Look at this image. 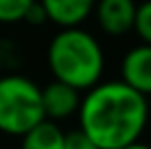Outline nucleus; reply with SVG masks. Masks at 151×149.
<instances>
[{"mask_svg":"<svg viewBox=\"0 0 151 149\" xmlns=\"http://www.w3.org/2000/svg\"><path fill=\"white\" fill-rule=\"evenodd\" d=\"M46 66L53 79L86 92L103 79L105 50L94 33L83 27L59 29L46 46Z\"/></svg>","mask_w":151,"mask_h":149,"instance_id":"2","label":"nucleus"},{"mask_svg":"<svg viewBox=\"0 0 151 149\" xmlns=\"http://www.w3.org/2000/svg\"><path fill=\"white\" fill-rule=\"evenodd\" d=\"M33 0H0V24H18L22 22L27 9Z\"/></svg>","mask_w":151,"mask_h":149,"instance_id":"10","label":"nucleus"},{"mask_svg":"<svg viewBox=\"0 0 151 149\" xmlns=\"http://www.w3.org/2000/svg\"><path fill=\"white\" fill-rule=\"evenodd\" d=\"M64 149H99V147L77 127L72 132H64Z\"/></svg>","mask_w":151,"mask_h":149,"instance_id":"12","label":"nucleus"},{"mask_svg":"<svg viewBox=\"0 0 151 149\" xmlns=\"http://www.w3.org/2000/svg\"><path fill=\"white\" fill-rule=\"evenodd\" d=\"M22 22H27L29 27H42V24L48 22V15H46V11H44V7H42L40 0H33V2H31V7L27 9Z\"/></svg>","mask_w":151,"mask_h":149,"instance_id":"13","label":"nucleus"},{"mask_svg":"<svg viewBox=\"0 0 151 149\" xmlns=\"http://www.w3.org/2000/svg\"><path fill=\"white\" fill-rule=\"evenodd\" d=\"M44 121L40 86L20 73L0 75V134L20 138Z\"/></svg>","mask_w":151,"mask_h":149,"instance_id":"3","label":"nucleus"},{"mask_svg":"<svg viewBox=\"0 0 151 149\" xmlns=\"http://www.w3.org/2000/svg\"><path fill=\"white\" fill-rule=\"evenodd\" d=\"M40 92H42L44 119L61 123L77 116V110H79V103H81V92L75 90L72 86L53 79L44 88H40Z\"/></svg>","mask_w":151,"mask_h":149,"instance_id":"5","label":"nucleus"},{"mask_svg":"<svg viewBox=\"0 0 151 149\" xmlns=\"http://www.w3.org/2000/svg\"><path fill=\"white\" fill-rule=\"evenodd\" d=\"M40 2L48 15V22L66 29L83 27V22L92 15L96 0H40Z\"/></svg>","mask_w":151,"mask_h":149,"instance_id":"7","label":"nucleus"},{"mask_svg":"<svg viewBox=\"0 0 151 149\" xmlns=\"http://www.w3.org/2000/svg\"><path fill=\"white\" fill-rule=\"evenodd\" d=\"M20 61H22V55L15 48V44L0 37V70L2 73H13L20 66Z\"/></svg>","mask_w":151,"mask_h":149,"instance_id":"11","label":"nucleus"},{"mask_svg":"<svg viewBox=\"0 0 151 149\" xmlns=\"http://www.w3.org/2000/svg\"><path fill=\"white\" fill-rule=\"evenodd\" d=\"M147 127H151V103H149V112H147Z\"/></svg>","mask_w":151,"mask_h":149,"instance_id":"15","label":"nucleus"},{"mask_svg":"<svg viewBox=\"0 0 151 149\" xmlns=\"http://www.w3.org/2000/svg\"><path fill=\"white\" fill-rule=\"evenodd\" d=\"M20 149H64V130L55 121H40L20 136Z\"/></svg>","mask_w":151,"mask_h":149,"instance_id":"8","label":"nucleus"},{"mask_svg":"<svg viewBox=\"0 0 151 149\" xmlns=\"http://www.w3.org/2000/svg\"><path fill=\"white\" fill-rule=\"evenodd\" d=\"M118 79L129 88L140 92L142 96H151V44H136L123 55L118 66Z\"/></svg>","mask_w":151,"mask_h":149,"instance_id":"6","label":"nucleus"},{"mask_svg":"<svg viewBox=\"0 0 151 149\" xmlns=\"http://www.w3.org/2000/svg\"><path fill=\"white\" fill-rule=\"evenodd\" d=\"M121 149H151V145H149V143H142V138H140V140L129 143V145H125V147H121Z\"/></svg>","mask_w":151,"mask_h":149,"instance_id":"14","label":"nucleus"},{"mask_svg":"<svg viewBox=\"0 0 151 149\" xmlns=\"http://www.w3.org/2000/svg\"><path fill=\"white\" fill-rule=\"evenodd\" d=\"M136 4V0H96L92 15L103 35L123 37V35L132 33Z\"/></svg>","mask_w":151,"mask_h":149,"instance_id":"4","label":"nucleus"},{"mask_svg":"<svg viewBox=\"0 0 151 149\" xmlns=\"http://www.w3.org/2000/svg\"><path fill=\"white\" fill-rule=\"evenodd\" d=\"M132 31L138 35L142 44H151V0L136 4V15H134Z\"/></svg>","mask_w":151,"mask_h":149,"instance_id":"9","label":"nucleus"},{"mask_svg":"<svg viewBox=\"0 0 151 149\" xmlns=\"http://www.w3.org/2000/svg\"><path fill=\"white\" fill-rule=\"evenodd\" d=\"M147 96L121 79H101L81 92L77 123L99 149H121L142 138L147 130Z\"/></svg>","mask_w":151,"mask_h":149,"instance_id":"1","label":"nucleus"}]
</instances>
